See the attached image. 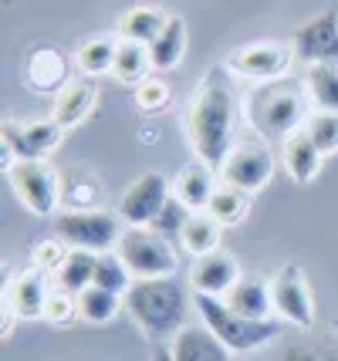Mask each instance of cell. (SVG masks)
Listing matches in <instances>:
<instances>
[{"instance_id": "36", "label": "cell", "mask_w": 338, "mask_h": 361, "mask_svg": "<svg viewBox=\"0 0 338 361\" xmlns=\"http://www.w3.org/2000/svg\"><path fill=\"white\" fill-rule=\"evenodd\" d=\"M75 317H81L78 294H68L61 287H54L48 298V307H44V321H51V324H71Z\"/></svg>"}, {"instance_id": "5", "label": "cell", "mask_w": 338, "mask_h": 361, "mask_svg": "<svg viewBox=\"0 0 338 361\" xmlns=\"http://www.w3.org/2000/svg\"><path fill=\"white\" fill-rule=\"evenodd\" d=\"M122 233V216L105 209H68L54 216V236H61L71 250L112 253Z\"/></svg>"}, {"instance_id": "8", "label": "cell", "mask_w": 338, "mask_h": 361, "mask_svg": "<svg viewBox=\"0 0 338 361\" xmlns=\"http://www.w3.org/2000/svg\"><path fill=\"white\" fill-rule=\"evenodd\" d=\"M61 135H65V128L58 126L54 118L48 122H14V118H7L4 126H0V142H4V173L20 162V159H44L48 152H54L58 145H61Z\"/></svg>"}, {"instance_id": "11", "label": "cell", "mask_w": 338, "mask_h": 361, "mask_svg": "<svg viewBox=\"0 0 338 361\" xmlns=\"http://www.w3.org/2000/svg\"><path fill=\"white\" fill-rule=\"evenodd\" d=\"M169 196H173V183L162 173L135 176V183H129V189L119 196V216L129 226H152L159 209L169 203Z\"/></svg>"}, {"instance_id": "13", "label": "cell", "mask_w": 338, "mask_h": 361, "mask_svg": "<svg viewBox=\"0 0 338 361\" xmlns=\"http://www.w3.org/2000/svg\"><path fill=\"white\" fill-rule=\"evenodd\" d=\"M291 47H294V58L311 64H338V11H325V14L305 20L294 37H291Z\"/></svg>"}, {"instance_id": "26", "label": "cell", "mask_w": 338, "mask_h": 361, "mask_svg": "<svg viewBox=\"0 0 338 361\" xmlns=\"http://www.w3.org/2000/svg\"><path fill=\"white\" fill-rule=\"evenodd\" d=\"M305 94L315 111L338 115V64H311L305 75Z\"/></svg>"}, {"instance_id": "22", "label": "cell", "mask_w": 338, "mask_h": 361, "mask_svg": "<svg viewBox=\"0 0 338 361\" xmlns=\"http://www.w3.org/2000/svg\"><path fill=\"white\" fill-rule=\"evenodd\" d=\"M220 223L210 216L207 209H200V213H190V220L183 226V233H179V247L183 253H190V257H207V253L220 250Z\"/></svg>"}, {"instance_id": "20", "label": "cell", "mask_w": 338, "mask_h": 361, "mask_svg": "<svg viewBox=\"0 0 338 361\" xmlns=\"http://www.w3.org/2000/svg\"><path fill=\"white\" fill-rule=\"evenodd\" d=\"M95 98H98V92H95V85L85 78V81H68L65 88L58 92V98H54V122L65 128H75V126H81L92 111H95Z\"/></svg>"}, {"instance_id": "24", "label": "cell", "mask_w": 338, "mask_h": 361, "mask_svg": "<svg viewBox=\"0 0 338 361\" xmlns=\"http://www.w3.org/2000/svg\"><path fill=\"white\" fill-rule=\"evenodd\" d=\"M152 68V54H149V44H135V41H119V51H115V64H112V78L122 81V85H143L149 78Z\"/></svg>"}, {"instance_id": "28", "label": "cell", "mask_w": 338, "mask_h": 361, "mask_svg": "<svg viewBox=\"0 0 338 361\" xmlns=\"http://www.w3.org/2000/svg\"><path fill=\"white\" fill-rule=\"evenodd\" d=\"M115 51H119V41H112V37H88V41H81L78 51H75V64H78V71H85L88 78L112 75Z\"/></svg>"}, {"instance_id": "34", "label": "cell", "mask_w": 338, "mask_h": 361, "mask_svg": "<svg viewBox=\"0 0 338 361\" xmlns=\"http://www.w3.org/2000/svg\"><path fill=\"white\" fill-rule=\"evenodd\" d=\"M190 206L179 203L176 196H169V203L159 209V216L152 220V230L156 233H162L166 240H179V233H183V226H186V220H190Z\"/></svg>"}, {"instance_id": "23", "label": "cell", "mask_w": 338, "mask_h": 361, "mask_svg": "<svg viewBox=\"0 0 338 361\" xmlns=\"http://www.w3.org/2000/svg\"><path fill=\"white\" fill-rule=\"evenodd\" d=\"M169 17L162 14L159 7H129L126 14L119 17V37L122 41H135V44H152L162 34Z\"/></svg>"}, {"instance_id": "18", "label": "cell", "mask_w": 338, "mask_h": 361, "mask_svg": "<svg viewBox=\"0 0 338 361\" xmlns=\"http://www.w3.org/2000/svg\"><path fill=\"white\" fill-rule=\"evenodd\" d=\"M227 307L237 311L241 317H254V321H267L274 311V294H271V281H264L258 274H243L241 281L230 287L227 294Z\"/></svg>"}, {"instance_id": "10", "label": "cell", "mask_w": 338, "mask_h": 361, "mask_svg": "<svg viewBox=\"0 0 338 361\" xmlns=\"http://www.w3.org/2000/svg\"><path fill=\"white\" fill-rule=\"evenodd\" d=\"M271 294H274V314L281 317L284 324L311 331V324H315V298H311L305 270L298 264H284L271 277Z\"/></svg>"}, {"instance_id": "19", "label": "cell", "mask_w": 338, "mask_h": 361, "mask_svg": "<svg viewBox=\"0 0 338 361\" xmlns=\"http://www.w3.org/2000/svg\"><path fill=\"white\" fill-rule=\"evenodd\" d=\"M217 176H213V166L203 162V159H196L190 166H183L179 176L173 179V196H176L179 203H186L193 213L200 209H207L210 200H213V192H217Z\"/></svg>"}, {"instance_id": "7", "label": "cell", "mask_w": 338, "mask_h": 361, "mask_svg": "<svg viewBox=\"0 0 338 361\" xmlns=\"http://www.w3.org/2000/svg\"><path fill=\"white\" fill-rule=\"evenodd\" d=\"M11 189L17 192V200L31 209L34 216H54V209L61 203V176L51 169L44 159H20L7 169Z\"/></svg>"}, {"instance_id": "38", "label": "cell", "mask_w": 338, "mask_h": 361, "mask_svg": "<svg viewBox=\"0 0 338 361\" xmlns=\"http://www.w3.org/2000/svg\"><path fill=\"white\" fill-rule=\"evenodd\" d=\"M149 361H173V358H169V348H166V345H156V348H152V358H149Z\"/></svg>"}, {"instance_id": "4", "label": "cell", "mask_w": 338, "mask_h": 361, "mask_svg": "<svg viewBox=\"0 0 338 361\" xmlns=\"http://www.w3.org/2000/svg\"><path fill=\"white\" fill-rule=\"evenodd\" d=\"M115 253L129 264L135 281H152V277H176L179 270V253L173 240L156 233L152 226H129Z\"/></svg>"}, {"instance_id": "12", "label": "cell", "mask_w": 338, "mask_h": 361, "mask_svg": "<svg viewBox=\"0 0 338 361\" xmlns=\"http://www.w3.org/2000/svg\"><path fill=\"white\" fill-rule=\"evenodd\" d=\"M274 176V156L267 145H254V142H243V145H234V152L224 159L220 166V183L224 186H234L241 192H258L271 183Z\"/></svg>"}, {"instance_id": "31", "label": "cell", "mask_w": 338, "mask_h": 361, "mask_svg": "<svg viewBox=\"0 0 338 361\" xmlns=\"http://www.w3.org/2000/svg\"><path fill=\"white\" fill-rule=\"evenodd\" d=\"M132 283H135V277H132L129 264L119 257V253H98V264H95V287H102V290H112V294H119V298H126L132 290Z\"/></svg>"}, {"instance_id": "29", "label": "cell", "mask_w": 338, "mask_h": 361, "mask_svg": "<svg viewBox=\"0 0 338 361\" xmlns=\"http://www.w3.org/2000/svg\"><path fill=\"white\" fill-rule=\"evenodd\" d=\"M78 311H81V321L88 324H109L119 311H126V298H119L112 290H102V287H85L78 294Z\"/></svg>"}, {"instance_id": "35", "label": "cell", "mask_w": 338, "mask_h": 361, "mask_svg": "<svg viewBox=\"0 0 338 361\" xmlns=\"http://www.w3.org/2000/svg\"><path fill=\"white\" fill-rule=\"evenodd\" d=\"M135 105H139V111H145V115L162 111L169 105V85L162 78H156V75H149L143 85H135Z\"/></svg>"}, {"instance_id": "3", "label": "cell", "mask_w": 338, "mask_h": 361, "mask_svg": "<svg viewBox=\"0 0 338 361\" xmlns=\"http://www.w3.org/2000/svg\"><path fill=\"white\" fill-rule=\"evenodd\" d=\"M193 304H196V311H200V321H203L234 355L260 351L264 345H271V341L281 338V317H267V321L241 317L237 311L227 307L224 298H207V294H196Z\"/></svg>"}, {"instance_id": "33", "label": "cell", "mask_w": 338, "mask_h": 361, "mask_svg": "<svg viewBox=\"0 0 338 361\" xmlns=\"http://www.w3.org/2000/svg\"><path fill=\"white\" fill-rule=\"evenodd\" d=\"M68 253H71V247H68L61 236H44V240H37L31 250V267H41L48 270L51 277L58 274V267L68 260Z\"/></svg>"}, {"instance_id": "9", "label": "cell", "mask_w": 338, "mask_h": 361, "mask_svg": "<svg viewBox=\"0 0 338 361\" xmlns=\"http://www.w3.org/2000/svg\"><path fill=\"white\" fill-rule=\"evenodd\" d=\"M294 64V47L284 41H258V44H243L230 51L227 58V71L247 81H281Z\"/></svg>"}, {"instance_id": "27", "label": "cell", "mask_w": 338, "mask_h": 361, "mask_svg": "<svg viewBox=\"0 0 338 361\" xmlns=\"http://www.w3.org/2000/svg\"><path fill=\"white\" fill-rule=\"evenodd\" d=\"M95 264H98V253L71 250L68 260L58 267V274H54V287H61L68 294H81L85 287L95 283Z\"/></svg>"}, {"instance_id": "1", "label": "cell", "mask_w": 338, "mask_h": 361, "mask_svg": "<svg viewBox=\"0 0 338 361\" xmlns=\"http://www.w3.org/2000/svg\"><path fill=\"white\" fill-rule=\"evenodd\" d=\"M234 132H237V92L227 68H213L186 105V139L193 145L196 159L210 166H224V159L234 152Z\"/></svg>"}, {"instance_id": "32", "label": "cell", "mask_w": 338, "mask_h": 361, "mask_svg": "<svg viewBox=\"0 0 338 361\" xmlns=\"http://www.w3.org/2000/svg\"><path fill=\"white\" fill-rule=\"evenodd\" d=\"M305 132L311 135V142L322 149L325 156L338 152V115L335 111H311L305 122Z\"/></svg>"}, {"instance_id": "37", "label": "cell", "mask_w": 338, "mask_h": 361, "mask_svg": "<svg viewBox=\"0 0 338 361\" xmlns=\"http://www.w3.org/2000/svg\"><path fill=\"white\" fill-rule=\"evenodd\" d=\"M281 361H332V355L318 345H294L281 355Z\"/></svg>"}, {"instance_id": "17", "label": "cell", "mask_w": 338, "mask_h": 361, "mask_svg": "<svg viewBox=\"0 0 338 361\" xmlns=\"http://www.w3.org/2000/svg\"><path fill=\"white\" fill-rule=\"evenodd\" d=\"M322 159L325 152L311 142L305 128H298L294 135L281 142V166H284V173L291 176V183H298V186H308V183H315V176L322 173Z\"/></svg>"}, {"instance_id": "6", "label": "cell", "mask_w": 338, "mask_h": 361, "mask_svg": "<svg viewBox=\"0 0 338 361\" xmlns=\"http://www.w3.org/2000/svg\"><path fill=\"white\" fill-rule=\"evenodd\" d=\"M251 122L264 139H288L308 122V102L294 88H264L251 98Z\"/></svg>"}, {"instance_id": "14", "label": "cell", "mask_w": 338, "mask_h": 361, "mask_svg": "<svg viewBox=\"0 0 338 361\" xmlns=\"http://www.w3.org/2000/svg\"><path fill=\"white\" fill-rule=\"evenodd\" d=\"M51 274L41 267H28L20 274L7 270V281H4V304H11L17 311L20 321H34V317H44L51 298Z\"/></svg>"}, {"instance_id": "30", "label": "cell", "mask_w": 338, "mask_h": 361, "mask_svg": "<svg viewBox=\"0 0 338 361\" xmlns=\"http://www.w3.org/2000/svg\"><path fill=\"white\" fill-rule=\"evenodd\" d=\"M247 209H251V196L234 186H220L207 206V213L220 223V226H237V223H243L247 220Z\"/></svg>"}, {"instance_id": "2", "label": "cell", "mask_w": 338, "mask_h": 361, "mask_svg": "<svg viewBox=\"0 0 338 361\" xmlns=\"http://www.w3.org/2000/svg\"><path fill=\"white\" fill-rule=\"evenodd\" d=\"M126 314L143 328L145 338H152L156 345H169L190 324V294L176 277L135 281L126 294Z\"/></svg>"}, {"instance_id": "15", "label": "cell", "mask_w": 338, "mask_h": 361, "mask_svg": "<svg viewBox=\"0 0 338 361\" xmlns=\"http://www.w3.org/2000/svg\"><path fill=\"white\" fill-rule=\"evenodd\" d=\"M241 264L237 257H230L224 250H213L207 257H196L193 267H190V287L196 294H207V298H227L230 287L241 281Z\"/></svg>"}, {"instance_id": "16", "label": "cell", "mask_w": 338, "mask_h": 361, "mask_svg": "<svg viewBox=\"0 0 338 361\" xmlns=\"http://www.w3.org/2000/svg\"><path fill=\"white\" fill-rule=\"evenodd\" d=\"M166 348H169L173 361H234V351L203 321L200 324H186Z\"/></svg>"}, {"instance_id": "21", "label": "cell", "mask_w": 338, "mask_h": 361, "mask_svg": "<svg viewBox=\"0 0 338 361\" xmlns=\"http://www.w3.org/2000/svg\"><path fill=\"white\" fill-rule=\"evenodd\" d=\"M24 78L34 92H54V88H65L68 78V61L61 51L54 47H37L31 58H28V68H24Z\"/></svg>"}, {"instance_id": "25", "label": "cell", "mask_w": 338, "mask_h": 361, "mask_svg": "<svg viewBox=\"0 0 338 361\" xmlns=\"http://www.w3.org/2000/svg\"><path fill=\"white\" fill-rule=\"evenodd\" d=\"M149 54H152V68L156 71H173L183 54H186V20L183 17H169L162 34L149 44Z\"/></svg>"}]
</instances>
